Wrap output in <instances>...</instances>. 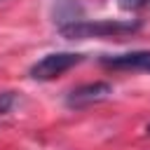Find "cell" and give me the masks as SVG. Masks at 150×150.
I'll return each mask as SVG.
<instances>
[{
    "label": "cell",
    "instance_id": "5b68a950",
    "mask_svg": "<svg viewBox=\"0 0 150 150\" xmlns=\"http://www.w3.org/2000/svg\"><path fill=\"white\" fill-rule=\"evenodd\" d=\"M14 103H16L14 91H2V94H0V115H7Z\"/></svg>",
    "mask_w": 150,
    "mask_h": 150
},
{
    "label": "cell",
    "instance_id": "52a82bcc",
    "mask_svg": "<svg viewBox=\"0 0 150 150\" xmlns=\"http://www.w3.org/2000/svg\"><path fill=\"white\" fill-rule=\"evenodd\" d=\"M145 131H148V136H150V124H148V129H145Z\"/></svg>",
    "mask_w": 150,
    "mask_h": 150
},
{
    "label": "cell",
    "instance_id": "3957f363",
    "mask_svg": "<svg viewBox=\"0 0 150 150\" xmlns=\"http://www.w3.org/2000/svg\"><path fill=\"white\" fill-rule=\"evenodd\" d=\"M110 94H112V84H108V82H89V84L75 87L66 96V105L68 108H87V105L105 101Z\"/></svg>",
    "mask_w": 150,
    "mask_h": 150
},
{
    "label": "cell",
    "instance_id": "6da1fadb",
    "mask_svg": "<svg viewBox=\"0 0 150 150\" xmlns=\"http://www.w3.org/2000/svg\"><path fill=\"white\" fill-rule=\"evenodd\" d=\"M141 28V21L129 19H75L59 26V33L68 40H89V38H122Z\"/></svg>",
    "mask_w": 150,
    "mask_h": 150
},
{
    "label": "cell",
    "instance_id": "277c9868",
    "mask_svg": "<svg viewBox=\"0 0 150 150\" xmlns=\"http://www.w3.org/2000/svg\"><path fill=\"white\" fill-rule=\"evenodd\" d=\"M101 66L112 68V70L150 73V49H136V52H124V54H108V56H101Z\"/></svg>",
    "mask_w": 150,
    "mask_h": 150
},
{
    "label": "cell",
    "instance_id": "8992f818",
    "mask_svg": "<svg viewBox=\"0 0 150 150\" xmlns=\"http://www.w3.org/2000/svg\"><path fill=\"white\" fill-rule=\"evenodd\" d=\"M117 5L127 12H136V9H145L150 7V0H117Z\"/></svg>",
    "mask_w": 150,
    "mask_h": 150
},
{
    "label": "cell",
    "instance_id": "7a4b0ae2",
    "mask_svg": "<svg viewBox=\"0 0 150 150\" xmlns=\"http://www.w3.org/2000/svg\"><path fill=\"white\" fill-rule=\"evenodd\" d=\"M82 54H75V52H52V54H45L40 61H35L28 70V75L33 80H40V82H47V80H54L59 75H63L66 70L75 68L77 63H82Z\"/></svg>",
    "mask_w": 150,
    "mask_h": 150
}]
</instances>
